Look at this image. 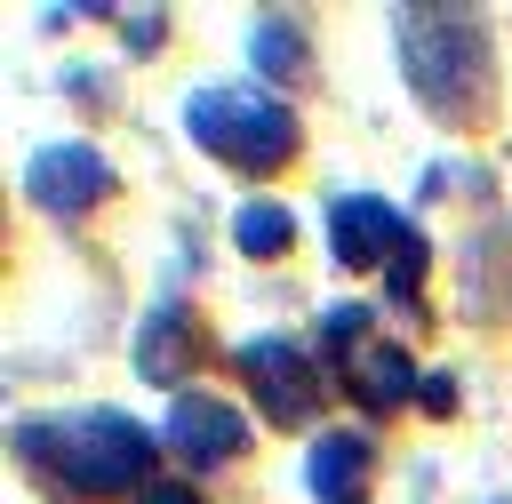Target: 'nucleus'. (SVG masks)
Masks as SVG:
<instances>
[{
    "instance_id": "obj_1",
    "label": "nucleus",
    "mask_w": 512,
    "mask_h": 504,
    "mask_svg": "<svg viewBox=\"0 0 512 504\" xmlns=\"http://www.w3.org/2000/svg\"><path fill=\"white\" fill-rule=\"evenodd\" d=\"M392 56L408 72V96L448 120V128H480L496 112V48H488V24L472 8H392Z\"/></svg>"
},
{
    "instance_id": "obj_2",
    "label": "nucleus",
    "mask_w": 512,
    "mask_h": 504,
    "mask_svg": "<svg viewBox=\"0 0 512 504\" xmlns=\"http://www.w3.org/2000/svg\"><path fill=\"white\" fill-rule=\"evenodd\" d=\"M152 432L136 424V416H120V408H72V416H32V424H16V456L48 480V488H64V496H80V504H96V496H144L152 488Z\"/></svg>"
},
{
    "instance_id": "obj_3",
    "label": "nucleus",
    "mask_w": 512,
    "mask_h": 504,
    "mask_svg": "<svg viewBox=\"0 0 512 504\" xmlns=\"http://www.w3.org/2000/svg\"><path fill=\"white\" fill-rule=\"evenodd\" d=\"M184 128H192V144L208 160H224L240 176H272V168H288L304 152V128L280 104V88H232V80L192 88L184 96Z\"/></svg>"
},
{
    "instance_id": "obj_4",
    "label": "nucleus",
    "mask_w": 512,
    "mask_h": 504,
    "mask_svg": "<svg viewBox=\"0 0 512 504\" xmlns=\"http://www.w3.org/2000/svg\"><path fill=\"white\" fill-rule=\"evenodd\" d=\"M320 360L336 368V384H344L368 416H392L408 392H424L416 368H408V352H400L392 336H376V312H368V304H328V312H320Z\"/></svg>"
},
{
    "instance_id": "obj_5",
    "label": "nucleus",
    "mask_w": 512,
    "mask_h": 504,
    "mask_svg": "<svg viewBox=\"0 0 512 504\" xmlns=\"http://www.w3.org/2000/svg\"><path fill=\"white\" fill-rule=\"evenodd\" d=\"M232 360H240L264 424H312V416H320V360H312L304 344H288V336H248Z\"/></svg>"
},
{
    "instance_id": "obj_6",
    "label": "nucleus",
    "mask_w": 512,
    "mask_h": 504,
    "mask_svg": "<svg viewBox=\"0 0 512 504\" xmlns=\"http://www.w3.org/2000/svg\"><path fill=\"white\" fill-rule=\"evenodd\" d=\"M160 448L184 464V472H224V464H240L248 456V416L232 408V400H216V392H176V408H168V424H160Z\"/></svg>"
},
{
    "instance_id": "obj_7",
    "label": "nucleus",
    "mask_w": 512,
    "mask_h": 504,
    "mask_svg": "<svg viewBox=\"0 0 512 504\" xmlns=\"http://www.w3.org/2000/svg\"><path fill=\"white\" fill-rule=\"evenodd\" d=\"M112 160L96 152V144H40L32 160H24V192H32V208H48V216H88V208H104L112 200Z\"/></svg>"
},
{
    "instance_id": "obj_8",
    "label": "nucleus",
    "mask_w": 512,
    "mask_h": 504,
    "mask_svg": "<svg viewBox=\"0 0 512 504\" xmlns=\"http://www.w3.org/2000/svg\"><path fill=\"white\" fill-rule=\"evenodd\" d=\"M408 224H416V216H400L392 200H376V192H344V200H328V256H336L344 272L392 264V248H400Z\"/></svg>"
},
{
    "instance_id": "obj_9",
    "label": "nucleus",
    "mask_w": 512,
    "mask_h": 504,
    "mask_svg": "<svg viewBox=\"0 0 512 504\" xmlns=\"http://www.w3.org/2000/svg\"><path fill=\"white\" fill-rule=\"evenodd\" d=\"M304 472H312V504H368V488H376V448H368L360 432H320L312 456H304Z\"/></svg>"
},
{
    "instance_id": "obj_10",
    "label": "nucleus",
    "mask_w": 512,
    "mask_h": 504,
    "mask_svg": "<svg viewBox=\"0 0 512 504\" xmlns=\"http://www.w3.org/2000/svg\"><path fill=\"white\" fill-rule=\"evenodd\" d=\"M184 344H192V312H184L176 296H160V304L136 320L128 360H136V376H144V384H176V376H184V360H192Z\"/></svg>"
},
{
    "instance_id": "obj_11",
    "label": "nucleus",
    "mask_w": 512,
    "mask_h": 504,
    "mask_svg": "<svg viewBox=\"0 0 512 504\" xmlns=\"http://www.w3.org/2000/svg\"><path fill=\"white\" fill-rule=\"evenodd\" d=\"M464 280H472V312L480 320H504L512 312V224H488L464 248Z\"/></svg>"
},
{
    "instance_id": "obj_12",
    "label": "nucleus",
    "mask_w": 512,
    "mask_h": 504,
    "mask_svg": "<svg viewBox=\"0 0 512 504\" xmlns=\"http://www.w3.org/2000/svg\"><path fill=\"white\" fill-rule=\"evenodd\" d=\"M248 56H256L264 88H288V80L304 72V32H296V16H256V32H248Z\"/></svg>"
},
{
    "instance_id": "obj_13",
    "label": "nucleus",
    "mask_w": 512,
    "mask_h": 504,
    "mask_svg": "<svg viewBox=\"0 0 512 504\" xmlns=\"http://www.w3.org/2000/svg\"><path fill=\"white\" fill-rule=\"evenodd\" d=\"M288 240H296V216H288L280 200H248V208L232 216V248H240V256H280Z\"/></svg>"
},
{
    "instance_id": "obj_14",
    "label": "nucleus",
    "mask_w": 512,
    "mask_h": 504,
    "mask_svg": "<svg viewBox=\"0 0 512 504\" xmlns=\"http://www.w3.org/2000/svg\"><path fill=\"white\" fill-rule=\"evenodd\" d=\"M384 280H392V296H400V304H416V296H424V232H416V224L400 232V248H392V264H384Z\"/></svg>"
},
{
    "instance_id": "obj_15",
    "label": "nucleus",
    "mask_w": 512,
    "mask_h": 504,
    "mask_svg": "<svg viewBox=\"0 0 512 504\" xmlns=\"http://www.w3.org/2000/svg\"><path fill=\"white\" fill-rule=\"evenodd\" d=\"M120 24H128V48H136V56H152V48H160V24H168V16H160V8H144V16H120Z\"/></svg>"
},
{
    "instance_id": "obj_16",
    "label": "nucleus",
    "mask_w": 512,
    "mask_h": 504,
    "mask_svg": "<svg viewBox=\"0 0 512 504\" xmlns=\"http://www.w3.org/2000/svg\"><path fill=\"white\" fill-rule=\"evenodd\" d=\"M416 400H424L432 416H448V408H456V376H424V392H416Z\"/></svg>"
},
{
    "instance_id": "obj_17",
    "label": "nucleus",
    "mask_w": 512,
    "mask_h": 504,
    "mask_svg": "<svg viewBox=\"0 0 512 504\" xmlns=\"http://www.w3.org/2000/svg\"><path fill=\"white\" fill-rule=\"evenodd\" d=\"M136 504H200V488H184V480H152Z\"/></svg>"
}]
</instances>
